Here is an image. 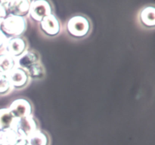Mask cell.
Returning <instances> with one entry per match:
<instances>
[{
  "mask_svg": "<svg viewBox=\"0 0 155 145\" xmlns=\"http://www.w3.org/2000/svg\"><path fill=\"white\" fill-rule=\"evenodd\" d=\"M7 15V12H6L5 8L4 5H3L2 1H0V24H2L3 20L6 18Z\"/></svg>",
  "mask_w": 155,
  "mask_h": 145,
  "instance_id": "cell-18",
  "label": "cell"
},
{
  "mask_svg": "<svg viewBox=\"0 0 155 145\" xmlns=\"http://www.w3.org/2000/svg\"><path fill=\"white\" fill-rule=\"evenodd\" d=\"M139 21L145 29H154L155 27V7L146 5L142 8L139 14Z\"/></svg>",
  "mask_w": 155,
  "mask_h": 145,
  "instance_id": "cell-10",
  "label": "cell"
},
{
  "mask_svg": "<svg viewBox=\"0 0 155 145\" xmlns=\"http://www.w3.org/2000/svg\"><path fill=\"white\" fill-rule=\"evenodd\" d=\"M27 29V22L24 17L7 15L0 24V30L8 39L23 36Z\"/></svg>",
  "mask_w": 155,
  "mask_h": 145,
  "instance_id": "cell-2",
  "label": "cell"
},
{
  "mask_svg": "<svg viewBox=\"0 0 155 145\" xmlns=\"http://www.w3.org/2000/svg\"><path fill=\"white\" fill-rule=\"evenodd\" d=\"M38 62H40V55L34 50H27L21 57L17 59L18 66L23 69H27Z\"/></svg>",
  "mask_w": 155,
  "mask_h": 145,
  "instance_id": "cell-11",
  "label": "cell"
},
{
  "mask_svg": "<svg viewBox=\"0 0 155 145\" xmlns=\"http://www.w3.org/2000/svg\"><path fill=\"white\" fill-rule=\"evenodd\" d=\"M66 32L71 37L82 39L87 37L92 30V23L84 14H75L66 23Z\"/></svg>",
  "mask_w": 155,
  "mask_h": 145,
  "instance_id": "cell-1",
  "label": "cell"
},
{
  "mask_svg": "<svg viewBox=\"0 0 155 145\" xmlns=\"http://www.w3.org/2000/svg\"><path fill=\"white\" fill-rule=\"evenodd\" d=\"M12 89L15 90H22L30 83V78L25 69L17 66L7 74Z\"/></svg>",
  "mask_w": 155,
  "mask_h": 145,
  "instance_id": "cell-9",
  "label": "cell"
},
{
  "mask_svg": "<svg viewBox=\"0 0 155 145\" xmlns=\"http://www.w3.org/2000/svg\"><path fill=\"white\" fill-rule=\"evenodd\" d=\"M25 69L27 71V74H28L30 79H43L45 76V74H46L45 67L40 62L34 63V64L31 65V66H30Z\"/></svg>",
  "mask_w": 155,
  "mask_h": 145,
  "instance_id": "cell-15",
  "label": "cell"
},
{
  "mask_svg": "<svg viewBox=\"0 0 155 145\" xmlns=\"http://www.w3.org/2000/svg\"><path fill=\"white\" fill-rule=\"evenodd\" d=\"M17 119L8 108H0V131L15 129Z\"/></svg>",
  "mask_w": 155,
  "mask_h": 145,
  "instance_id": "cell-12",
  "label": "cell"
},
{
  "mask_svg": "<svg viewBox=\"0 0 155 145\" xmlns=\"http://www.w3.org/2000/svg\"><path fill=\"white\" fill-rule=\"evenodd\" d=\"M13 90L7 74L0 73V96L8 95Z\"/></svg>",
  "mask_w": 155,
  "mask_h": 145,
  "instance_id": "cell-17",
  "label": "cell"
},
{
  "mask_svg": "<svg viewBox=\"0 0 155 145\" xmlns=\"http://www.w3.org/2000/svg\"><path fill=\"white\" fill-rule=\"evenodd\" d=\"M40 31L48 37H56L61 31V21L54 14L45 17L39 23Z\"/></svg>",
  "mask_w": 155,
  "mask_h": 145,
  "instance_id": "cell-6",
  "label": "cell"
},
{
  "mask_svg": "<svg viewBox=\"0 0 155 145\" xmlns=\"http://www.w3.org/2000/svg\"><path fill=\"white\" fill-rule=\"evenodd\" d=\"M21 137V135L13 128L0 131V142L5 145H15Z\"/></svg>",
  "mask_w": 155,
  "mask_h": 145,
  "instance_id": "cell-16",
  "label": "cell"
},
{
  "mask_svg": "<svg viewBox=\"0 0 155 145\" xmlns=\"http://www.w3.org/2000/svg\"><path fill=\"white\" fill-rule=\"evenodd\" d=\"M8 108L18 119L33 115V104L26 98H18L14 100Z\"/></svg>",
  "mask_w": 155,
  "mask_h": 145,
  "instance_id": "cell-7",
  "label": "cell"
},
{
  "mask_svg": "<svg viewBox=\"0 0 155 145\" xmlns=\"http://www.w3.org/2000/svg\"><path fill=\"white\" fill-rule=\"evenodd\" d=\"M53 14V6L51 2L47 0H33L30 2L29 17L36 23Z\"/></svg>",
  "mask_w": 155,
  "mask_h": 145,
  "instance_id": "cell-3",
  "label": "cell"
},
{
  "mask_svg": "<svg viewBox=\"0 0 155 145\" xmlns=\"http://www.w3.org/2000/svg\"><path fill=\"white\" fill-rule=\"evenodd\" d=\"M31 1L27 0H10L2 1L8 15L25 17L29 14Z\"/></svg>",
  "mask_w": 155,
  "mask_h": 145,
  "instance_id": "cell-8",
  "label": "cell"
},
{
  "mask_svg": "<svg viewBox=\"0 0 155 145\" xmlns=\"http://www.w3.org/2000/svg\"><path fill=\"white\" fill-rule=\"evenodd\" d=\"M3 49L4 52L18 59L28 50V42L24 36L10 38L7 40Z\"/></svg>",
  "mask_w": 155,
  "mask_h": 145,
  "instance_id": "cell-5",
  "label": "cell"
},
{
  "mask_svg": "<svg viewBox=\"0 0 155 145\" xmlns=\"http://www.w3.org/2000/svg\"><path fill=\"white\" fill-rule=\"evenodd\" d=\"M40 129V125L38 119L33 115L17 119L15 130L20 135L28 138L32 134Z\"/></svg>",
  "mask_w": 155,
  "mask_h": 145,
  "instance_id": "cell-4",
  "label": "cell"
},
{
  "mask_svg": "<svg viewBox=\"0 0 155 145\" xmlns=\"http://www.w3.org/2000/svg\"><path fill=\"white\" fill-rule=\"evenodd\" d=\"M8 39L6 37L4 33L2 32V30H0V50H2L4 48L5 45V43H6V42H7Z\"/></svg>",
  "mask_w": 155,
  "mask_h": 145,
  "instance_id": "cell-19",
  "label": "cell"
},
{
  "mask_svg": "<svg viewBox=\"0 0 155 145\" xmlns=\"http://www.w3.org/2000/svg\"><path fill=\"white\" fill-rule=\"evenodd\" d=\"M29 145H50L51 139L46 131L39 129L27 138Z\"/></svg>",
  "mask_w": 155,
  "mask_h": 145,
  "instance_id": "cell-14",
  "label": "cell"
},
{
  "mask_svg": "<svg viewBox=\"0 0 155 145\" xmlns=\"http://www.w3.org/2000/svg\"><path fill=\"white\" fill-rule=\"evenodd\" d=\"M17 66V59L4 51L0 53V73L8 74Z\"/></svg>",
  "mask_w": 155,
  "mask_h": 145,
  "instance_id": "cell-13",
  "label": "cell"
}]
</instances>
